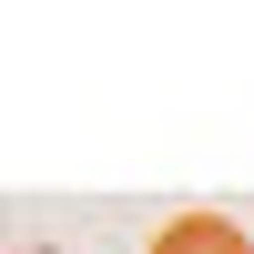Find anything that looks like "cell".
<instances>
[{"instance_id":"cell-1","label":"cell","mask_w":254,"mask_h":254,"mask_svg":"<svg viewBox=\"0 0 254 254\" xmlns=\"http://www.w3.org/2000/svg\"><path fill=\"white\" fill-rule=\"evenodd\" d=\"M142 254H254V234H244L234 214H173Z\"/></svg>"}]
</instances>
